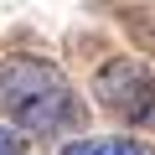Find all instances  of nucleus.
<instances>
[{
    "label": "nucleus",
    "instance_id": "nucleus-1",
    "mask_svg": "<svg viewBox=\"0 0 155 155\" xmlns=\"http://www.w3.org/2000/svg\"><path fill=\"white\" fill-rule=\"evenodd\" d=\"M0 109H5L21 129H62L72 119V93L62 83V72L47 67L41 57H5V67H0Z\"/></svg>",
    "mask_w": 155,
    "mask_h": 155
},
{
    "label": "nucleus",
    "instance_id": "nucleus-2",
    "mask_svg": "<svg viewBox=\"0 0 155 155\" xmlns=\"http://www.w3.org/2000/svg\"><path fill=\"white\" fill-rule=\"evenodd\" d=\"M93 93H98L104 109H114V114H124V119H145V114L155 109V78H150L134 57H114V62H104Z\"/></svg>",
    "mask_w": 155,
    "mask_h": 155
},
{
    "label": "nucleus",
    "instance_id": "nucleus-3",
    "mask_svg": "<svg viewBox=\"0 0 155 155\" xmlns=\"http://www.w3.org/2000/svg\"><path fill=\"white\" fill-rule=\"evenodd\" d=\"M62 155H145L134 140H78V145H67Z\"/></svg>",
    "mask_w": 155,
    "mask_h": 155
},
{
    "label": "nucleus",
    "instance_id": "nucleus-4",
    "mask_svg": "<svg viewBox=\"0 0 155 155\" xmlns=\"http://www.w3.org/2000/svg\"><path fill=\"white\" fill-rule=\"evenodd\" d=\"M0 155H21V134H0Z\"/></svg>",
    "mask_w": 155,
    "mask_h": 155
}]
</instances>
